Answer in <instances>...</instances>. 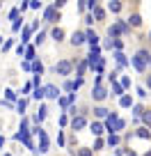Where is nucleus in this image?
Returning <instances> with one entry per match:
<instances>
[{
	"label": "nucleus",
	"mask_w": 151,
	"mask_h": 156,
	"mask_svg": "<svg viewBox=\"0 0 151 156\" xmlns=\"http://www.w3.org/2000/svg\"><path fill=\"white\" fill-rule=\"evenodd\" d=\"M71 67H73V64L69 62V60H60V62L55 64V73H60V76H69V73H71Z\"/></svg>",
	"instance_id": "f03ea898"
},
{
	"label": "nucleus",
	"mask_w": 151,
	"mask_h": 156,
	"mask_svg": "<svg viewBox=\"0 0 151 156\" xmlns=\"http://www.w3.org/2000/svg\"><path fill=\"white\" fill-rule=\"evenodd\" d=\"M44 37H46V34H44V32H39L37 37H34V41H37V44H41V41H44Z\"/></svg>",
	"instance_id": "ea45409f"
},
{
	"label": "nucleus",
	"mask_w": 151,
	"mask_h": 156,
	"mask_svg": "<svg viewBox=\"0 0 151 156\" xmlns=\"http://www.w3.org/2000/svg\"><path fill=\"white\" fill-rule=\"evenodd\" d=\"M119 32H122V30H119V25H110V28H108V34H110V37H117Z\"/></svg>",
	"instance_id": "412c9836"
},
{
	"label": "nucleus",
	"mask_w": 151,
	"mask_h": 156,
	"mask_svg": "<svg viewBox=\"0 0 151 156\" xmlns=\"http://www.w3.org/2000/svg\"><path fill=\"white\" fill-rule=\"evenodd\" d=\"M85 69H87V62H80V64H78V76H83Z\"/></svg>",
	"instance_id": "c9c22d12"
},
{
	"label": "nucleus",
	"mask_w": 151,
	"mask_h": 156,
	"mask_svg": "<svg viewBox=\"0 0 151 156\" xmlns=\"http://www.w3.org/2000/svg\"><path fill=\"white\" fill-rule=\"evenodd\" d=\"M142 112H144V108H142V106H135V108H133V115H135V117H142Z\"/></svg>",
	"instance_id": "7c9ffc66"
},
{
	"label": "nucleus",
	"mask_w": 151,
	"mask_h": 156,
	"mask_svg": "<svg viewBox=\"0 0 151 156\" xmlns=\"http://www.w3.org/2000/svg\"><path fill=\"white\" fill-rule=\"evenodd\" d=\"M12 46H14V39H7L5 44H2V51H9V48H12Z\"/></svg>",
	"instance_id": "473e14b6"
},
{
	"label": "nucleus",
	"mask_w": 151,
	"mask_h": 156,
	"mask_svg": "<svg viewBox=\"0 0 151 156\" xmlns=\"http://www.w3.org/2000/svg\"><path fill=\"white\" fill-rule=\"evenodd\" d=\"M25 106H28V103H25V99H21V101H16V110L21 112V115H23V110H25Z\"/></svg>",
	"instance_id": "393cba45"
},
{
	"label": "nucleus",
	"mask_w": 151,
	"mask_h": 156,
	"mask_svg": "<svg viewBox=\"0 0 151 156\" xmlns=\"http://www.w3.org/2000/svg\"><path fill=\"white\" fill-rule=\"evenodd\" d=\"M60 19V12L55 7H46L44 9V21H57Z\"/></svg>",
	"instance_id": "20e7f679"
},
{
	"label": "nucleus",
	"mask_w": 151,
	"mask_h": 156,
	"mask_svg": "<svg viewBox=\"0 0 151 156\" xmlns=\"http://www.w3.org/2000/svg\"><path fill=\"white\" fill-rule=\"evenodd\" d=\"M28 7H32V9H41V2H39V0H28Z\"/></svg>",
	"instance_id": "c85d7f7f"
},
{
	"label": "nucleus",
	"mask_w": 151,
	"mask_h": 156,
	"mask_svg": "<svg viewBox=\"0 0 151 156\" xmlns=\"http://www.w3.org/2000/svg\"><path fill=\"white\" fill-rule=\"evenodd\" d=\"M34 99H37V101H41V99H44V87H34V94H32Z\"/></svg>",
	"instance_id": "4be33fe9"
},
{
	"label": "nucleus",
	"mask_w": 151,
	"mask_h": 156,
	"mask_svg": "<svg viewBox=\"0 0 151 156\" xmlns=\"http://www.w3.org/2000/svg\"><path fill=\"white\" fill-rule=\"evenodd\" d=\"M89 129H92V133H94V136H101V133L105 131L101 122H92V126H89Z\"/></svg>",
	"instance_id": "ddd939ff"
},
{
	"label": "nucleus",
	"mask_w": 151,
	"mask_h": 156,
	"mask_svg": "<svg viewBox=\"0 0 151 156\" xmlns=\"http://www.w3.org/2000/svg\"><path fill=\"white\" fill-rule=\"evenodd\" d=\"M0 44H2V37H0Z\"/></svg>",
	"instance_id": "09e8293b"
},
{
	"label": "nucleus",
	"mask_w": 151,
	"mask_h": 156,
	"mask_svg": "<svg viewBox=\"0 0 151 156\" xmlns=\"http://www.w3.org/2000/svg\"><path fill=\"white\" fill-rule=\"evenodd\" d=\"M83 41H85V32H73L71 34V44L73 46H80Z\"/></svg>",
	"instance_id": "1a4fd4ad"
},
{
	"label": "nucleus",
	"mask_w": 151,
	"mask_h": 156,
	"mask_svg": "<svg viewBox=\"0 0 151 156\" xmlns=\"http://www.w3.org/2000/svg\"><path fill=\"white\" fill-rule=\"evenodd\" d=\"M149 64H151V60H149Z\"/></svg>",
	"instance_id": "3c124183"
},
{
	"label": "nucleus",
	"mask_w": 151,
	"mask_h": 156,
	"mask_svg": "<svg viewBox=\"0 0 151 156\" xmlns=\"http://www.w3.org/2000/svg\"><path fill=\"white\" fill-rule=\"evenodd\" d=\"M85 124H87V122H85V117H83V115H78V117H73L71 126H73V131H80V129H83Z\"/></svg>",
	"instance_id": "0eeeda50"
},
{
	"label": "nucleus",
	"mask_w": 151,
	"mask_h": 156,
	"mask_svg": "<svg viewBox=\"0 0 151 156\" xmlns=\"http://www.w3.org/2000/svg\"><path fill=\"white\" fill-rule=\"evenodd\" d=\"M108 145H119V136H110L108 138Z\"/></svg>",
	"instance_id": "72a5a7b5"
},
{
	"label": "nucleus",
	"mask_w": 151,
	"mask_h": 156,
	"mask_svg": "<svg viewBox=\"0 0 151 156\" xmlns=\"http://www.w3.org/2000/svg\"><path fill=\"white\" fill-rule=\"evenodd\" d=\"M94 115L96 117H108V110L105 108H94Z\"/></svg>",
	"instance_id": "bb28decb"
},
{
	"label": "nucleus",
	"mask_w": 151,
	"mask_h": 156,
	"mask_svg": "<svg viewBox=\"0 0 151 156\" xmlns=\"http://www.w3.org/2000/svg\"><path fill=\"white\" fill-rule=\"evenodd\" d=\"M2 145H5V138H2V136H0V147H2Z\"/></svg>",
	"instance_id": "49530a36"
},
{
	"label": "nucleus",
	"mask_w": 151,
	"mask_h": 156,
	"mask_svg": "<svg viewBox=\"0 0 151 156\" xmlns=\"http://www.w3.org/2000/svg\"><path fill=\"white\" fill-rule=\"evenodd\" d=\"M149 60H151V55L146 53V51H137V55L131 58V62H133V67H135L137 71H144L146 64H149Z\"/></svg>",
	"instance_id": "f257e3e1"
},
{
	"label": "nucleus",
	"mask_w": 151,
	"mask_h": 156,
	"mask_svg": "<svg viewBox=\"0 0 151 156\" xmlns=\"http://www.w3.org/2000/svg\"><path fill=\"white\" fill-rule=\"evenodd\" d=\"M16 53L23 55V53H25V46H23V44H19V46H16Z\"/></svg>",
	"instance_id": "79ce46f5"
},
{
	"label": "nucleus",
	"mask_w": 151,
	"mask_h": 156,
	"mask_svg": "<svg viewBox=\"0 0 151 156\" xmlns=\"http://www.w3.org/2000/svg\"><path fill=\"white\" fill-rule=\"evenodd\" d=\"M78 154H80V156H92V149H87V147H83V149H80Z\"/></svg>",
	"instance_id": "4c0bfd02"
},
{
	"label": "nucleus",
	"mask_w": 151,
	"mask_h": 156,
	"mask_svg": "<svg viewBox=\"0 0 151 156\" xmlns=\"http://www.w3.org/2000/svg\"><path fill=\"white\" fill-rule=\"evenodd\" d=\"M5 97H7V103L16 101V94H14V90H7V92H5Z\"/></svg>",
	"instance_id": "a878e982"
},
{
	"label": "nucleus",
	"mask_w": 151,
	"mask_h": 156,
	"mask_svg": "<svg viewBox=\"0 0 151 156\" xmlns=\"http://www.w3.org/2000/svg\"><path fill=\"white\" fill-rule=\"evenodd\" d=\"M9 19H14V21H16V19H19V7H14V9H12V12H9Z\"/></svg>",
	"instance_id": "e433bc0d"
},
{
	"label": "nucleus",
	"mask_w": 151,
	"mask_h": 156,
	"mask_svg": "<svg viewBox=\"0 0 151 156\" xmlns=\"http://www.w3.org/2000/svg\"><path fill=\"white\" fill-rule=\"evenodd\" d=\"M128 21H131V25H133V28H137V25H142V16H140V14H133V16H131V19H128ZM131 25H128V28H131Z\"/></svg>",
	"instance_id": "4468645a"
},
{
	"label": "nucleus",
	"mask_w": 151,
	"mask_h": 156,
	"mask_svg": "<svg viewBox=\"0 0 151 156\" xmlns=\"http://www.w3.org/2000/svg\"><path fill=\"white\" fill-rule=\"evenodd\" d=\"M112 46H115L117 51H122L124 48V41H119V39H117V41H112Z\"/></svg>",
	"instance_id": "58836bf2"
},
{
	"label": "nucleus",
	"mask_w": 151,
	"mask_h": 156,
	"mask_svg": "<svg viewBox=\"0 0 151 156\" xmlns=\"http://www.w3.org/2000/svg\"><path fill=\"white\" fill-rule=\"evenodd\" d=\"M137 136H140V138H146V140H151V131H146V129H140V131H137Z\"/></svg>",
	"instance_id": "cd10ccee"
},
{
	"label": "nucleus",
	"mask_w": 151,
	"mask_h": 156,
	"mask_svg": "<svg viewBox=\"0 0 151 156\" xmlns=\"http://www.w3.org/2000/svg\"><path fill=\"white\" fill-rule=\"evenodd\" d=\"M44 117H46V106H41V108H39V112L34 115V122H41Z\"/></svg>",
	"instance_id": "6ab92c4d"
},
{
	"label": "nucleus",
	"mask_w": 151,
	"mask_h": 156,
	"mask_svg": "<svg viewBox=\"0 0 151 156\" xmlns=\"http://www.w3.org/2000/svg\"><path fill=\"white\" fill-rule=\"evenodd\" d=\"M92 97H94V101H103V99L108 97V90L101 87V85H96V87L92 90Z\"/></svg>",
	"instance_id": "7ed1b4c3"
},
{
	"label": "nucleus",
	"mask_w": 151,
	"mask_h": 156,
	"mask_svg": "<svg viewBox=\"0 0 151 156\" xmlns=\"http://www.w3.org/2000/svg\"><path fill=\"white\" fill-rule=\"evenodd\" d=\"M115 60H117V64H119V67H126V64H128L126 55H124L122 51H117V53H115Z\"/></svg>",
	"instance_id": "9b49d317"
},
{
	"label": "nucleus",
	"mask_w": 151,
	"mask_h": 156,
	"mask_svg": "<svg viewBox=\"0 0 151 156\" xmlns=\"http://www.w3.org/2000/svg\"><path fill=\"white\" fill-rule=\"evenodd\" d=\"M92 19H96V21H103V19H105V12H103L101 7H96V9H94V14H92Z\"/></svg>",
	"instance_id": "2eb2a0df"
},
{
	"label": "nucleus",
	"mask_w": 151,
	"mask_h": 156,
	"mask_svg": "<svg viewBox=\"0 0 151 156\" xmlns=\"http://www.w3.org/2000/svg\"><path fill=\"white\" fill-rule=\"evenodd\" d=\"M144 156H151V151H146V154H144Z\"/></svg>",
	"instance_id": "de8ad7c7"
},
{
	"label": "nucleus",
	"mask_w": 151,
	"mask_h": 156,
	"mask_svg": "<svg viewBox=\"0 0 151 156\" xmlns=\"http://www.w3.org/2000/svg\"><path fill=\"white\" fill-rule=\"evenodd\" d=\"M30 34H32V28H25V30H23V39H21V44H23V46L28 44V39H30Z\"/></svg>",
	"instance_id": "aec40b11"
},
{
	"label": "nucleus",
	"mask_w": 151,
	"mask_h": 156,
	"mask_svg": "<svg viewBox=\"0 0 151 156\" xmlns=\"http://www.w3.org/2000/svg\"><path fill=\"white\" fill-rule=\"evenodd\" d=\"M69 103H71L69 97H60V106H62V108H69Z\"/></svg>",
	"instance_id": "2f4dec72"
},
{
	"label": "nucleus",
	"mask_w": 151,
	"mask_h": 156,
	"mask_svg": "<svg viewBox=\"0 0 151 156\" xmlns=\"http://www.w3.org/2000/svg\"><path fill=\"white\" fill-rule=\"evenodd\" d=\"M21 23H23V21L16 19V21H14V25H12V30H14V32H19V30H21Z\"/></svg>",
	"instance_id": "f704fd0d"
},
{
	"label": "nucleus",
	"mask_w": 151,
	"mask_h": 156,
	"mask_svg": "<svg viewBox=\"0 0 151 156\" xmlns=\"http://www.w3.org/2000/svg\"><path fill=\"white\" fill-rule=\"evenodd\" d=\"M112 92H115V97H122L124 87H122V85H117V83H112Z\"/></svg>",
	"instance_id": "5701e85b"
},
{
	"label": "nucleus",
	"mask_w": 151,
	"mask_h": 156,
	"mask_svg": "<svg viewBox=\"0 0 151 156\" xmlns=\"http://www.w3.org/2000/svg\"><path fill=\"white\" fill-rule=\"evenodd\" d=\"M64 90H67V92H73V85H71V80H67V83H64Z\"/></svg>",
	"instance_id": "a19ab883"
},
{
	"label": "nucleus",
	"mask_w": 151,
	"mask_h": 156,
	"mask_svg": "<svg viewBox=\"0 0 151 156\" xmlns=\"http://www.w3.org/2000/svg\"><path fill=\"white\" fill-rule=\"evenodd\" d=\"M44 97H48V99H60V90L55 87V85H46V87H44Z\"/></svg>",
	"instance_id": "39448f33"
},
{
	"label": "nucleus",
	"mask_w": 151,
	"mask_h": 156,
	"mask_svg": "<svg viewBox=\"0 0 151 156\" xmlns=\"http://www.w3.org/2000/svg\"><path fill=\"white\" fill-rule=\"evenodd\" d=\"M108 9H110V12H115V14H117V12L122 9V2H117V0H112L110 5H108Z\"/></svg>",
	"instance_id": "a211bd4d"
},
{
	"label": "nucleus",
	"mask_w": 151,
	"mask_h": 156,
	"mask_svg": "<svg viewBox=\"0 0 151 156\" xmlns=\"http://www.w3.org/2000/svg\"><path fill=\"white\" fill-rule=\"evenodd\" d=\"M122 87H131V80H128V78H122Z\"/></svg>",
	"instance_id": "37998d69"
},
{
	"label": "nucleus",
	"mask_w": 151,
	"mask_h": 156,
	"mask_svg": "<svg viewBox=\"0 0 151 156\" xmlns=\"http://www.w3.org/2000/svg\"><path fill=\"white\" fill-rule=\"evenodd\" d=\"M85 41H89L92 46H98V34L94 32V30H87V32H85Z\"/></svg>",
	"instance_id": "423d86ee"
},
{
	"label": "nucleus",
	"mask_w": 151,
	"mask_h": 156,
	"mask_svg": "<svg viewBox=\"0 0 151 156\" xmlns=\"http://www.w3.org/2000/svg\"><path fill=\"white\" fill-rule=\"evenodd\" d=\"M30 69H32L37 76H41V73H44V64H41L39 60H32V62H30Z\"/></svg>",
	"instance_id": "6e6552de"
},
{
	"label": "nucleus",
	"mask_w": 151,
	"mask_h": 156,
	"mask_svg": "<svg viewBox=\"0 0 151 156\" xmlns=\"http://www.w3.org/2000/svg\"><path fill=\"white\" fill-rule=\"evenodd\" d=\"M119 106H122V108H131V106H133V99L128 97V94H122V99H119Z\"/></svg>",
	"instance_id": "f8f14e48"
},
{
	"label": "nucleus",
	"mask_w": 151,
	"mask_h": 156,
	"mask_svg": "<svg viewBox=\"0 0 151 156\" xmlns=\"http://www.w3.org/2000/svg\"><path fill=\"white\" fill-rule=\"evenodd\" d=\"M115 122H117V115H115V112H108V119H105V126H103V129H108V131H112V126H115Z\"/></svg>",
	"instance_id": "9d476101"
},
{
	"label": "nucleus",
	"mask_w": 151,
	"mask_h": 156,
	"mask_svg": "<svg viewBox=\"0 0 151 156\" xmlns=\"http://www.w3.org/2000/svg\"><path fill=\"white\" fill-rule=\"evenodd\" d=\"M137 97H146V90L144 87H137Z\"/></svg>",
	"instance_id": "c03bdc74"
},
{
	"label": "nucleus",
	"mask_w": 151,
	"mask_h": 156,
	"mask_svg": "<svg viewBox=\"0 0 151 156\" xmlns=\"http://www.w3.org/2000/svg\"><path fill=\"white\" fill-rule=\"evenodd\" d=\"M149 37H151V32H149Z\"/></svg>",
	"instance_id": "8fccbe9b"
},
{
	"label": "nucleus",
	"mask_w": 151,
	"mask_h": 156,
	"mask_svg": "<svg viewBox=\"0 0 151 156\" xmlns=\"http://www.w3.org/2000/svg\"><path fill=\"white\" fill-rule=\"evenodd\" d=\"M32 60H34V48L28 46V48H25V62H32Z\"/></svg>",
	"instance_id": "dca6fc26"
},
{
	"label": "nucleus",
	"mask_w": 151,
	"mask_h": 156,
	"mask_svg": "<svg viewBox=\"0 0 151 156\" xmlns=\"http://www.w3.org/2000/svg\"><path fill=\"white\" fill-rule=\"evenodd\" d=\"M50 34H53V39H55V41H60V39L64 37V30H62V28H55V30H53Z\"/></svg>",
	"instance_id": "f3484780"
},
{
	"label": "nucleus",
	"mask_w": 151,
	"mask_h": 156,
	"mask_svg": "<svg viewBox=\"0 0 151 156\" xmlns=\"http://www.w3.org/2000/svg\"><path fill=\"white\" fill-rule=\"evenodd\" d=\"M142 119H144L146 124H151V110H144V112H142Z\"/></svg>",
	"instance_id": "c756f323"
},
{
	"label": "nucleus",
	"mask_w": 151,
	"mask_h": 156,
	"mask_svg": "<svg viewBox=\"0 0 151 156\" xmlns=\"http://www.w3.org/2000/svg\"><path fill=\"white\" fill-rule=\"evenodd\" d=\"M146 85H149V90H151V76H146Z\"/></svg>",
	"instance_id": "a18cd8bd"
},
{
	"label": "nucleus",
	"mask_w": 151,
	"mask_h": 156,
	"mask_svg": "<svg viewBox=\"0 0 151 156\" xmlns=\"http://www.w3.org/2000/svg\"><path fill=\"white\" fill-rule=\"evenodd\" d=\"M124 126H126V122H124V119H117V122H115V126H112V131H122Z\"/></svg>",
	"instance_id": "b1692460"
}]
</instances>
